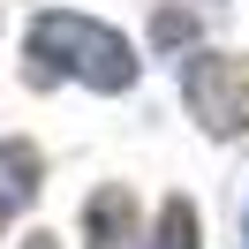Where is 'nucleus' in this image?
<instances>
[{"label": "nucleus", "instance_id": "2", "mask_svg": "<svg viewBox=\"0 0 249 249\" xmlns=\"http://www.w3.org/2000/svg\"><path fill=\"white\" fill-rule=\"evenodd\" d=\"M189 91V113H196L212 136H242L249 128V61H234V53H196L181 76Z\"/></svg>", "mask_w": 249, "mask_h": 249}, {"label": "nucleus", "instance_id": "7", "mask_svg": "<svg viewBox=\"0 0 249 249\" xmlns=\"http://www.w3.org/2000/svg\"><path fill=\"white\" fill-rule=\"evenodd\" d=\"M23 249H53V242H46V234H31V242H23Z\"/></svg>", "mask_w": 249, "mask_h": 249}, {"label": "nucleus", "instance_id": "4", "mask_svg": "<svg viewBox=\"0 0 249 249\" xmlns=\"http://www.w3.org/2000/svg\"><path fill=\"white\" fill-rule=\"evenodd\" d=\"M38 189V151L31 143H0V204H23Z\"/></svg>", "mask_w": 249, "mask_h": 249}, {"label": "nucleus", "instance_id": "6", "mask_svg": "<svg viewBox=\"0 0 249 249\" xmlns=\"http://www.w3.org/2000/svg\"><path fill=\"white\" fill-rule=\"evenodd\" d=\"M189 38V16H159V46H181Z\"/></svg>", "mask_w": 249, "mask_h": 249}, {"label": "nucleus", "instance_id": "5", "mask_svg": "<svg viewBox=\"0 0 249 249\" xmlns=\"http://www.w3.org/2000/svg\"><path fill=\"white\" fill-rule=\"evenodd\" d=\"M159 249H196V212H189V196H174L166 212H159Z\"/></svg>", "mask_w": 249, "mask_h": 249}, {"label": "nucleus", "instance_id": "1", "mask_svg": "<svg viewBox=\"0 0 249 249\" xmlns=\"http://www.w3.org/2000/svg\"><path fill=\"white\" fill-rule=\"evenodd\" d=\"M31 76H46V83L76 76V83H91V91H128V83H136V53H128L121 31L53 8V16L31 23Z\"/></svg>", "mask_w": 249, "mask_h": 249}, {"label": "nucleus", "instance_id": "3", "mask_svg": "<svg viewBox=\"0 0 249 249\" xmlns=\"http://www.w3.org/2000/svg\"><path fill=\"white\" fill-rule=\"evenodd\" d=\"M83 227H91V249H136V196L121 181H106L83 204Z\"/></svg>", "mask_w": 249, "mask_h": 249}]
</instances>
